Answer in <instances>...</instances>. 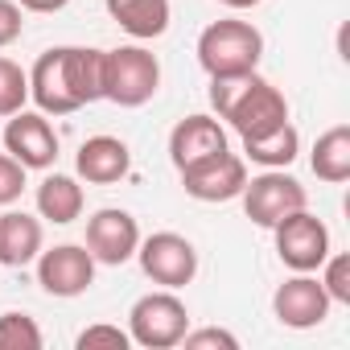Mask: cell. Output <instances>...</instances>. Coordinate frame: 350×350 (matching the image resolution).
<instances>
[{"mask_svg": "<svg viewBox=\"0 0 350 350\" xmlns=\"http://www.w3.org/2000/svg\"><path fill=\"white\" fill-rule=\"evenodd\" d=\"M42 243H46L42 219H33L25 211H5V215H0V264H5V268L33 264Z\"/></svg>", "mask_w": 350, "mask_h": 350, "instance_id": "obj_16", "label": "cell"}, {"mask_svg": "<svg viewBox=\"0 0 350 350\" xmlns=\"http://www.w3.org/2000/svg\"><path fill=\"white\" fill-rule=\"evenodd\" d=\"M321 288L329 293L334 305H350V256H325L321 260Z\"/></svg>", "mask_w": 350, "mask_h": 350, "instance_id": "obj_23", "label": "cell"}, {"mask_svg": "<svg viewBox=\"0 0 350 350\" xmlns=\"http://www.w3.org/2000/svg\"><path fill=\"white\" fill-rule=\"evenodd\" d=\"M301 152V132L284 120L280 128L264 132V136H247L243 140V161L260 165V169H288Z\"/></svg>", "mask_w": 350, "mask_h": 350, "instance_id": "obj_19", "label": "cell"}, {"mask_svg": "<svg viewBox=\"0 0 350 350\" xmlns=\"http://www.w3.org/2000/svg\"><path fill=\"white\" fill-rule=\"evenodd\" d=\"M272 235H276V256H280V264L293 268V272H317L321 260L329 256V231H325V223H321L317 215H309V206L284 215V219L272 227Z\"/></svg>", "mask_w": 350, "mask_h": 350, "instance_id": "obj_8", "label": "cell"}, {"mask_svg": "<svg viewBox=\"0 0 350 350\" xmlns=\"http://www.w3.org/2000/svg\"><path fill=\"white\" fill-rule=\"evenodd\" d=\"M25 99H29V70H21L13 58L0 54V116L9 120L13 111L25 107Z\"/></svg>", "mask_w": 350, "mask_h": 350, "instance_id": "obj_22", "label": "cell"}, {"mask_svg": "<svg viewBox=\"0 0 350 350\" xmlns=\"http://www.w3.org/2000/svg\"><path fill=\"white\" fill-rule=\"evenodd\" d=\"M87 198H83V186L70 178V173H46L42 186H38V215L54 227H66L83 215Z\"/></svg>", "mask_w": 350, "mask_h": 350, "instance_id": "obj_18", "label": "cell"}, {"mask_svg": "<svg viewBox=\"0 0 350 350\" xmlns=\"http://www.w3.org/2000/svg\"><path fill=\"white\" fill-rule=\"evenodd\" d=\"M239 198H243V215L256 227H264V231H272L284 215L309 206L305 186L293 178V173H284V169H264V173H256V178H247Z\"/></svg>", "mask_w": 350, "mask_h": 350, "instance_id": "obj_6", "label": "cell"}, {"mask_svg": "<svg viewBox=\"0 0 350 350\" xmlns=\"http://www.w3.org/2000/svg\"><path fill=\"white\" fill-rule=\"evenodd\" d=\"M107 17L136 42H152L169 29V0H107Z\"/></svg>", "mask_w": 350, "mask_h": 350, "instance_id": "obj_17", "label": "cell"}, {"mask_svg": "<svg viewBox=\"0 0 350 350\" xmlns=\"http://www.w3.org/2000/svg\"><path fill=\"white\" fill-rule=\"evenodd\" d=\"M29 99L46 116H75L103 99V50L54 46L29 70Z\"/></svg>", "mask_w": 350, "mask_h": 350, "instance_id": "obj_1", "label": "cell"}, {"mask_svg": "<svg viewBox=\"0 0 350 350\" xmlns=\"http://www.w3.org/2000/svg\"><path fill=\"white\" fill-rule=\"evenodd\" d=\"M190 329V309L186 301L173 293V288H161V293H144L132 313H128V338L144 350H169V346H182Z\"/></svg>", "mask_w": 350, "mask_h": 350, "instance_id": "obj_5", "label": "cell"}, {"mask_svg": "<svg viewBox=\"0 0 350 350\" xmlns=\"http://www.w3.org/2000/svg\"><path fill=\"white\" fill-rule=\"evenodd\" d=\"M161 87V62L144 46L103 50V99L116 107H144Z\"/></svg>", "mask_w": 350, "mask_h": 350, "instance_id": "obj_4", "label": "cell"}, {"mask_svg": "<svg viewBox=\"0 0 350 350\" xmlns=\"http://www.w3.org/2000/svg\"><path fill=\"white\" fill-rule=\"evenodd\" d=\"M25 29V9L17 5V0H0V50L13 46Z\"/></svg>", "mask_w": 350, "mask_h": 350, "instance_id": "obj_27", "label": "cell"}, {"mask_svg": "<svg viewBox=\"0 0 350 350\" xmlns=\"http://www.w3.org/2000/svg\"><path fill=\"white\" fill-rule=\"evenodd\" d=\"M136 247H140V227L128 211L103 206L87 219V252L95 256V264L120 268L136 256Z\"/></svg>", "mask_w": 350, "mask_h": 350, "instance_id": "obj_11", "label": "cell"}, {"mask_svg": "<svg viewBox=\"0 0 350 350\" xmlns=\"http://www.w3.org/2000/svg\"><path fill=\"white\" fill-rule=\"evenodd\" d=\"M42 329L29 313H0V350H42Z\"/></svg>", "mask_w": 350, "mask_h": 350, "instance_id": "obj_21", "label": "cell"}, {"mask_svg": "<svg viewBox=\"0 0 350 350\" xmlns=\"http://www.w3.org/2000/svg\"><path fill=\"white\" fill-rule=\"evenodd\" d=\"M75 169H79V178L91 182V186H116L120 178H128L132 152H128V144L120 136H91V140L79 144Z\"/></svg>", "mask_w": 350, "mask_h": 350, "instance_id": "obj_15", "label": "cell"}, {"mask_svg": "<svg viewBox=\"0 0 350 350\" xmlns=\"http://www.w3.org/2000/svg\"><path fill=\"white\" fill-rule=\"evenodd\" d=\"M329 305L334 301H329V293L321 288V280L313 272H297V276H288L272 293V313L288 329H313V325H321L329 317Z\"/></svg>", "mask_w": 350, "mask_h": 350, "instance_id": "obj_12", "label": "cell"}, {"mask_svg": "<svg viewBox=\"0 0 350 350\" xmlns=\"http://www.w3.org/2000/svg\"><path fill=\"white\" fill-rule=\"evenodd\" d=\"M219 5H227V9H256L260 0H219Z\"/></svg>", "mask_w": 350, "mask_h": 350, "instance_id": "obj_29", "label": "cell"}, {"mask_svg": "<svg viewBox=\"0 0 350 350\" xmlns=\"http://www.w3.org/2000/svg\"><path fill=\"white\" fill-rule=\"evenodd\" d=\"M136 260H140L144 276L161 288H186L198 276V252L178 231H157V235L140 239Z\"/></svg>", "mask_w": 350, "mask_h": 350, "instance_id": "obj_7", "label": "cell"}, {"mask_svg": "<svg viewBox=\"0 0 350 350\" xmlns=\"http://www.w3.org/2000/svg\"><path fill=\"white\" fill-rule=\"evenodd\" d=\"M182 346H186V350H206V346L239 350V338H235V334H227V329H219V325H206V329H186Z\"/></svg>", "mask_w": 350, "mask_h": 350, "instance_id": "obj_26", "label": "cell"}, {"mask_svg": "<svg viewBox=\"0 0 350 350\" xmlns=\"http://www.w3.org/2000/svg\"><path fill=\"white\" fill-rule=\"evenodd\" d=\"M182 186H186V194L198 198V202H231V198H239L243 186H247V161H243L239 152L223 148V152H215V157H206V161L182 169Z\"/></svg>", "mask_w": 350, "mask_h": 350, "instance_id": "obj_10", "label": "cell"}, {"mask_svg": "<svg viewBox=\"0 0 350 350\" xmlns=\"http://www.w3.org/2000/svg\"><path fill=\"white\" fill-rule=\"evenodd\" d=\"M309 165H313V173H317L321 182L342 186L350 178V128L346 124H334L329 132H321L317 144H313Z\"/></svg>", "mask_w": 350, "mask_h": 350, "instance_id": "obj_20", "label": "cell"}, {"mask_svg": "<svg viewBox=\"0 0 350 350\" xmlns=\"http://www.w3.org/2000/svg\"><path fill=\"white\" fill-rule=\"evenodd\" d=\"M5 152L17 157L25 169H50L58 161V132L46 111H13L5 124Z\"/></svg>", "mask_w": 350, "mask_h": 350, "instance_id": "obj_13", "label": "cell"}, {"mask_svg": "<svg viewBox=\"0 0 350 350\" xmlns=\"http://www.w3.org/2000/svg\"><path fill=\"white\" fill-rule=\"evenodd\" d=\"M223 148H227L223 124L215 116H202V111L178 120L173 132H169V161L178 165V173L198 165V161H206V157H215V152H223Z\"/></svg>", "mask_w": 350, "mask_h": 350, "instance_id": "obj_14", "label": "cell"}, {"mask_svg": "<svg viewBox=\"0 0 350 350\" xmlns=\"http://www.w3.org/2000/svg\"><path fill=\"white\" fill-rule=\"evenodd\" d=\"M206 95H211L215 120L231 124L239 132V140L264 136V132H272V128H280L288 120V99L280 95V87H272L256 70L211 79V91Z\"/></svg>", "mask_w": 350, "mask_h": 350, "instance_id": "obj_2", "label": "cell"}, {"mask_svg": "<svg viewBox=\"0 0 350 350\" xmlns=\"http://www.w3.org/2000/svg\"><path fill=\"white\" fill-rule=\"evenodd\" d=\"M38 284L50 297H83L95 284V256L87 252V243H58V247H42L38 252Z\"/></svg>", "mask_w": 350, "mask_h": 350, "instance_id": "obj_9", "label": "cell"}, {"mask_svg": "<svg viewBox=\"0 0 350 350\" xmlns=\"http://www.w3.org/2000/svg\"><path fill=\"white\" fill-rule=\"evenodd\" d=\"M25 13H62L70 0H17Z\"/></svg>", "mask_w": 350, "mask_h": 350, "instance_id": "obj_28", "label": "cell"}, {"mask_svg": "<svg viewBox=\"0 0 350 350\" xmlns=\"http://www.w3.org/2000/svg\"><path fill=\"white\" fill-rule=\"evenodd\" d=\"M264 58V33L252 25V21H215L202 29L198 38V62L211 79L219 75H247L256 70Z\"/></svg>", "mask_w": 350, "mask_h": 350, "instance_id": "obj_3", "label": "cell"}, {"mask_svg": "<svg viewBox=\"0 0 350 350\" xmlns=\"http://www.w3.org/2000/svg\"><path fill=\"white\" fill-rule=\"evenodd\" d=\"M25 194V165L9 152H0V206H13Z\"/></svg>", "mask_w": 350, "mask_h": 350, "instance_id": "obj_24", "label": "cell"}, {"mask_svg": "<svg viewBox=\"0 0 350 350\" xmlns=\"http://www.w3.org/2000/svg\"><path fill=\"white\" fill-rule=\"evenodd\" d=\"M75 346H79V350H95V346L128 350V346H132V338H128V329H120V325H87V329L75 338Z\"/></svg>", "mask_w": 350, "mask_h": 350, "instance_id": "obj_25", "label": "cell"}]
</instances>
